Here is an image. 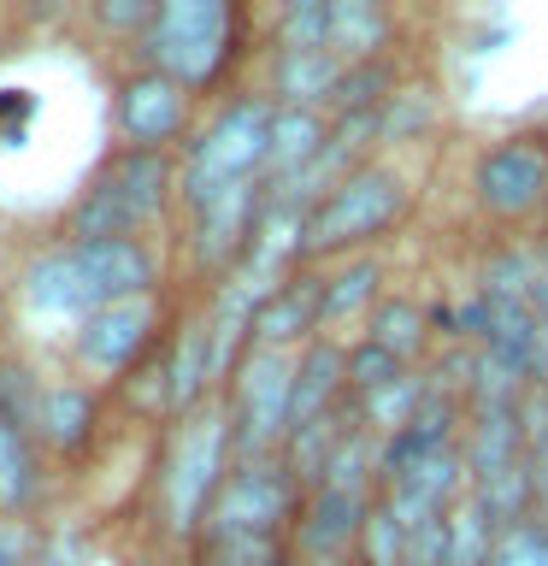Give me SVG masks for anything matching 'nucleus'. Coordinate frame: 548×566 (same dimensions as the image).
<instances>
[{
  "mask_svg": "<svg viewBox=\"0 0 548 566\" xmlns=\"http://www.w3.org/2000/svg\"><path fill=\"white\" fill-rule=\"evenodd\" d=\"M301 248H307V219H301V207L265 201L260 230H254V248H247V272H254V277H272L289 254H301Z\"/></svg>",
  "mask_w": 548,
  "mask_h": 566,
  "instance_id": "nucleus-20",
  "label": "nucleus"
},
{
  "mask_svg": "<svg viewBox=\"0 0 548 566\" xmlns=\"http://www.w3.org/2000/svg\"><path fill=\"white\" fill-rule=\"evenodd\" d=\"M348 384V354L330 348V343H313L307 354L295 360V396H289V437L301 431V424L325 419L336 396H342Z\"/></svg>",
  "mask_w": 548,
  "mask_h": 566,
  "instance_id": "nucleus-14",
  "label": "nucleus"
},
{
  "mask_svg": "<svg viewBox=\"0 0 548 566\" xmlns=\"http://www.w3.org/2000/svg\"><path fill=\"white\" fill-rule=\"evenodd\" d=\"M277 42H283V53L330 48V7H318V0H295V7H283V18H277Z\"/></svg>",
  "mask_w": 548,
  "mask_h": 566,
  "instance_id": "nucleus-29",
  "label": "nucleus"
},
{
  "mask_svg": "<svg viewBox=\"0 0 548 566\" xmlns=\"http://www.w3.org/2000/svg\"><path fill=\"white\" fill-rule=\"evenodd\" d=\"M460 478H466V454H454V449L419 454L389 478V507L396 513H442L460 495Z\"/></svg>",
  "mask_w": 548,
  "mask_h": 566,
  "instance_id": "nucleus-13",
  "label": "nucleus"
},
{
  "mask_svg": "<svg viewBox=\"0 0 548 566\" xmlns=\"http://www.w3.org/2000/svg\"><path fill=\"white\" fill-rule=\"evenodd\" d=\"M489 507L466 495V502L449 507V566H489L495 560V543H489Z\"/></svg>",
  "mask_w": 548,
  "mask_h": 566,
  "instance_id": "nucleus-26",
  "label": "nucleus"
},
{
  "mask_svg": "<svg viewBox=\"0 0 548 566\" xmlns=\"http://www.w3.org/2000/svg\"><path fill=\"white\" fill-rule=\"evenodd\" d=\"M154 7H101V24H154Z\"/></svg>",
  "mask_w": 548,
  "mask_h": 566,
  "instance_id": "nucleus-40",
  "label": "nucleus"
},
{
  "mask_svg": "<svg viewBox=\"0 0 548 566\" xmlns=\"http://www.w3.org/2000/svg\"><path fill=\"white\" fill-rule=\"evenodd\" d=\"M366 490H336V484H318L313 507H307V525H301V543L313 555H336L354 531H366Z\"/></svg>",
  "mask_w": 548,
  "mask_h": 566,
  "instance_id": "nucleus-17",
  "label": "nucleus"
},
{
  "mask_svg": "<svg viewBox=\"0 0 548 566\" xmlns=\"http://www.w3.org/2000/svg\"><path fill=\"white\" fill-rule=\"evenodd\" d=\"M519 424H525V467H530V484H537L542 507H548V389H530V396H525Z\"/></svg>",
  "mask_w": 548,
  "mask_h": 566,
  "instance_id": "nucleus-30",
  "label": "nucleus"
},
{
  "mask_svg": "<svg viewBox=\"0 0 548 566\" xmlns=\"http://www.w3.org/2000/svg\"><path fill=\"white\" fill-rule=\"evenodd\" d=\"M201 566H283L277 537H201Z\"/></svg>",
  "mask_w": 548,
  "mask_h": 566,
  "instance_id": "nucleus-34",
  "label": "nucleus"
},
{
  "mask_svg": "<svg viewBox=\"0 0 548 566\" xmlns=\"http://www.w3.org/2000/svg\"><path fill=\"white\" fill-rule=\"evenodd\" d=\"M318 318H325V283L318 277H283L277 290L260 301L254 336H260V348H283L289 336L313 331Z\"/></svg>",
  "mask_w": 548,
  "mask_h": 566,
  "instance_id": "nucleus-15",
  "label": "nucleus"
},
{
  "mask_svg": "<svg viewBox=\"0 0 548 566\" xmlns=\"http://www.w3.org/2000/svg\"><path fill=\"white\" fill-rule=\"evenodd\" d=\"M525 467V424L519 413H477V431H472V449H466V472L477 484L502 472H519Z\"/></svg>",
  "mask_w": 548,
  "mask_h": 566,
  "instance_id": "nucleus-18",
  "label": "nucleus"
},
{
  "mask_svg": "<svg viewBox=\"0 0 548 566\" xmlns=\"http://www.w3.org/2000/svg\"><path fill=\"white\" fill-rule=\"evenodd\" d=\"M24 301L35 313H48V318H77V313L95 318L106 307L95 277H88V265H83V254H77V242L53 248V254H42L30 265L24 272Z\"/></svg>",
  "mask_w": 548,
  "mask_h": 566,
  "instance_id": "nucleus-10",
  "label": "nucleus"
},
{
  "mask_svg": "<svg viewBox=\"0 0 548 566\" xmlns=\"http://www.w3.org/2000/svg\"><path fill=\"white\" fill-rule=\"evenodd\" d=\"M77 254H83V265H88V277H95L106 307H113V301H130V295H148L154 260L141 254L136 242H77Z\"/></svg>",
  "mask_w": 548,
  "mask_h": 566,
  "instance_id": "nucleus-16",
  "label": "nucleus"
},
{
  "mask_svg": "<svg viewBox=\"0 0 548 566\" xmlns=\"http://www.w3.org/2000/svg\"><path fill=\"white\" fill-rule=\"evenodd\" d=\"M378 88H389V65H348L342 71V83H336V106H342V118L348 113H371V101H378Z\"/></svg>",
  "mask_w": 548,
  "mask_h": 566,
  "instance_id": "nucleus-38",
  "label": "nucleus"
},
{
  "mask_svg": "<svg viewBox=\"0 0 548 566\" xmlns=\"http://www.w3.org/2000/svg\"><path fill=\"white\" fill-rule=\"evenodd\" d=\"M419 401H424V384L419 378H396V384H383L378 396H366V419L378 424V431H407L413 424V413H419Z\"/></svg>",
  "mask_w": 548,
  "mask_h": 566,
  "instance_id": "nucleus-31",
  "label": "nucleus"
},
{
  "mask_svg": "<svg viewBox=\"0 0 548 566\" xmlns=\"http://www.w3.org/2000/svg\"><path fill=\"white\" fill-rule=\"evenodd\" d=\"M489 566H548V520H519L495 531V560Z\"/></svg>",
  "mask_w": 548,
  "mask_h": 566,
  "instance_id": "nucleus-35",
  "label": "nucleus"
},
{
  "mask_svg": "<svg viewBox=\"0 0 548 566\" xmlns=\"http://www.w3.org/2000/svg\"><path fill=\"white\" fill-rule=\"evenodd\" d=\"M371 290H378V265L360 260V265H348L342 277H330L325 283V318H348V313H360Z\"/></svg>",
  "mask_w": 548,
  "mask_h": 566,
  "instance_id": "nucleus-36",
  "label": "nucleus"
},
{
  "mask_svg": "<svg viewBox=\"0 0 548 566\" xmlns=\"http://www.w3.org/2000/svg\"><path fill=\"white\" fill-rule=\"evenodd\" d=\"M342 83V60L330 48H313V53H283L277 60V95L289 106H307L318 95H336Z\"/></svg>",
  "mask_w": 548,
  "mask_h": 566,
  "instance_id": "nucleus-22",
  "label": "nucleus"
},
{
  "mask_svg": "<svg viewBox=\"0 0 548 566\" xmlns=\"http://www.w3.org/2000/svg\"><path fill=\"white\" fill-rule=\"evenodd\" d=\"M548 195V148L537 136H513L502 148H489L477 159V201L489 212L519 219Z\"/></svg>",
  "mask_w": 548,
  "mask_h": 566,
  "instance_id": "nucleus-8",
  "label": "nucleus"
},
{
  "mask_svg": "<svg viewBox=\"0 0 548 566\" xmlns=\"http://www.w3.org/2000/svg\"><path fill=\"white\" fill-rule=\"evenodd\" d=\"M407 525V566H449V513H396Z\"/></svg>",
  "mask_w": 548,
  "mask_h": 566,
  "instance_id": "nucleus-32",
  "label": "nucleus"
},
{
  "mask_svg": "<svg viewBox=\"0 0 548 566\" xmlns=\"http://www.w3.org/2000/svg\"><path fill=\"white\" fill-rule=\"evenodd\" d=\"M224 449H230V419L224 413H201L183 424L166 467V513L177 531H194L207 520L212 495L224 490Z\"/></svg>",
  "mask_w": 548,
  "mask_h": 566,
  "instance_id": "nucleus-5",
  "label": "nucleus"
},
{
  "mask_svg": "<svg viewBox=\"0 0 548 566\" xmlns=\"http://www.w3.org/2000/svg\"><path fill=\"white\" fill-rule=\"evenodd\" d=\"M371 343L389 348L396 360L419 354L424 348V313L413 307V301H383V307L371 313Z\"/></svg>",
  "mask_w": 548,
  "mask_h": 566,
  "instance_id": "nucleus-28",
  "label": "nucleus"
},
{
  "mask_svg": "<svg viewBox=\"0 0 548 566\" xmlns=\"http://www.w3.org/2000/svg\"><path fill=\"white\" fill-rule=\"evenodd\" d=\"M88 424H95V401H88V389H77V384L48 389L35 431H42V437L53 442V449H77V442L88 437Z\"/></svg>",
  "mask_w": 548,
  "mask_h": 566,
  "instance_id": "nucleus-24",
  "label": "nucleus"
},
{
  "mask_svg": "<svg viewBox=\"0 0 548 566\" xmlns=\"http://www.w3.org/2000/svg\"><path fill=\"white\" fill-rule=\"evenodd\" d=\"M24 560H30V531L0 525V566H24Z\"/></svg>",
  "mask_w": 548,
  "mask_h": 566,
  "instance_id": "nucleus-39",
  "label": "nucleus"
},
{
  "mask_svg": "<svg viewBox=\"0 0 548 566\" xmlns=\"http://www.w3.org/2000/svg\"><path fill=\"white\" fill-rule=\"evenodd\" d=\"M530 260H537V313H548V242Z\"/></svg>",
  "mask_w": 548,
  "mask_h": 566,
  "instance_id": "nucleus-41",
  "label": "nucleus"
},
{
  "mask_svg": "<svg viewBox=\"0 0 548 566\" xmlns=\"http://www.w3.org/2000/svg\"><path fill=\"white\" fill-rule=\"evenodd\" d=\"M318 148H325V124H318L313 106H283L277 124H272V171H277V184L283 177H295V171H307Z\"/></svg>",
  "mask_w": 548,
  "mask_h": 566,
  "instance_id": "nucleus-21",
  "label": "nucleus"
},
{
  "mask_svg": "<svg viewBox=\"0 0 548 566\" xmlns=\"http://www.w3.org/2000/svg\"><path fill=\"white\" fill-rule=\"evenodd\" d=\"M166 184H171L166 154H154V148L118 154L113 166L95 177V189L83 195L77 219H71V224H77V242H130V230L148 224L159 212Z\"/></svg>",
  "mask_w": 548,
  "mask_h": 566,
  "instance_id": "nucleus-2",
  "label": "nucleus"
},
{
  "mask_svg": "<svg viewBox=\"0 0 548 566\" xmlns=\"http://www.w3.org/2000/svg\"><path fill=\"white\" fill-rule=\"evenodd\" d=\"M289 396H295V360L283 348H247L236 366V442L247 467L289 431Z\"/></svg>",
  "mask_w": 548,
  "mask_h": 566,
  "instance_id": "nucleus-6",
  "label": "nucleus"
},
{
  "mask_svg": "<svg viewBox=\"0 0 548 566\" xmlns=\"http://www.w3.org/2000/svg\"><path fill=\"white\" fill-rule=\"evenodd\" d=\"M260 184H242L219 195L212 207H201V224H194V254H201L207 265H230L242 254V248H254V230H260Z\"/></svg>",
  "mask_w": 548,
  "mask_h": 566,
  "instance_id": "nucleus-12",
  "label": "nucleus"
},
{
  "mask_svg": "<svg viewBox=\"0 0 548 566\" xmlns=\"http://www.w3.org/2000/svg\"><path fill=\"white\" fill-rule=\"evenodd\" d=\"M389 42V18L371 0H330V53L348 65H371Z\"/></svg>",
  "mask_w": 548,
  "mask_h": 566,
  "instance_id": "nucleus-19",
  "label": "nucleus"
},
{
  "mask_svg": "<svg viewBox=\"0 0 548 566\" xmlns=\"http://www.w3.org/2000/svg\"><path fill=\"white\" fill-rule=\"evenodd\" d=\"M396 378H407V371H401V360H396L389 348L360 343V348L348 354V384L360 389V401H366V396H378V389H383V384H396Z\"/></svg>",
  "mask_w": 548,
  "mask_h": 566,
  "instance_id": "nucleus-37",
  "label": "nucleus"
},
{
  "mask_svg": "<svg viewBox=\"0 0 548 566\" xmlns=\"http://www.w3.org/2000/svg\"><path fill=\"white\" fill-rule=\"evenodd\" d=\"M407 207V189L396 171H354L307 212V254H330V248L366 242L383 224H396Z\"/></svg>",
  "mask_w": 548,
  "mask_h": 566,
  "instance_id": "nucleus-4",
  "label": "nucleus"
},
{
  "mask_svg": "<svg viewBox=\"0 0 548 566\" xmlns=\"http://www.w3.org/2000/svg\"><path fill=\"white\" fill-rule=\"evenodd\" d=\"M360 543H366V566H407V525L396 520V507H389V502H378L366 513Z\"/></svg>",
  "mask_w": 548,
  "mask_h": 566,
  "instance_id": "nucleus-33",
  "label": "nucleus"
},
{
  "mask_svg": "<svg viewBox=\"0 0 548 566\" xmlns=\"http://www.w3.org/2000/svg\"><path fill=\"white\" fill-rule=\"evenodd\" d=\"M354 431L342 424V413H330L325 419H313V424H301V431L289 437V478H325L330 472V460H336V449H342Z\"/></svg>",
  "mask_w": 548,
  "mask_h": 566,
  "instance_id": "nucleus-25",
  "label": "nucleus"
},
{
  "mask_svg": "<svg viewBox=\"0 0 548 566\" xmlns=\"http://www.w3.org/2000/svg\"><path fill=\"white\" fill-rule=\"evenodd\" d=\"M118 124L136 148H166V142L183 130V83L166 77V71H141V77L124 83L118 95Z\"/></svg>",
  "mask_w": 548,
  "mask_h": 566,
  "instance_id": "nucleus-11",
  "label": "nucleus"
},
{
  "mask_svg": "<svg viewBox=\"0 0 548 566\" xmlns=\"http://www.w3.org/2000/svg\"><path fill=\"white\" fill-rule=\"evenodd\" d=\"M148 53L177 83H212L230 53V7L224 0H171L148 24Z\"/></svg>",
  "mask_w": 548,
  "mask_h": 566,
  "instance_id": "nucleus-3",
  "label": "nucleus"
},
{
  "mask_svg": "<svg viewBox=\"0 0 548 566\" xmlns=\"http://www.w3.org/2000/svg\"><path fill=\"white\" fill-rule=\"evenodd\" d=\"M289 502H295V478L254 460V467L224 478L201 525L207 537H277V525L289 520Z\"/></svg>",
  "mask_w": 548,
  "mask_h": 566,
  "instance_id": "nucleus-7",
  "label": "nucleus"
},
{
  "mask_svg": "<svg viewBox=\"0 0 548 566\" xmlns=\"http://www.w3.org/2000/svg\"><path fill=\"white\" fill-rule=\"evenodd\" d=\"M148 331H154V295L113 301V307H101L95 318H83L77 354H83V366H95V371H130L136 354L148 348Z\"/></svg>",
  "mask_w": 548,
  "mask_h": 566,
  "instance_id": "nucleus-9",
  "label": "nucleus"
},
{
  "mask_svg": "<svg viewBox=\"0 0 548 566\" xmlns=\"http://www.w3.org/2000/svg\"><path fill=\"white\" fill-rule=\"evenodd\" d=\"M207 378H212V318H194V325H183L171 354V407H189L207 389Z\"/></svg>",
  "mask_w": 548,
  "mask_h": 566,
  "instance_id": "nucleus-23",
  "label": "nucleus"
},
{
  "mask_svg": "<svg viewBox=\"0 0 548 566\" xmlns=\"http://www.w3.org/2000/svg\"><path fill=\"white\" fill-rule=\"evenodd\" d=\"M272 124H277V113L260 101H242L219 124H207V136L194 142V154L183 166V195L194 212L212 207L230 189L254 184L260 166H272Z\"/></svg>",
  "mask_w": 548,
  "mask_h": 566,
  "instance_id": "nucleus-1",
  "label": "nucleus"
},
{
  "mask_svg": "<svg viewBox=\"0 0 548 566\" xmlns=\"http://www.w3.org/2000/svg\"><path fill=\"white\" fill-rule=\"evenodd\" d=\"M35 495V454L18 424H0V507H24Z\"/></svg>",
  "mask_w": 548,
  "mask_h": 566,
  "instance_id": "nucleus-27",
  "label": "nucleus"
}]
</instances>
